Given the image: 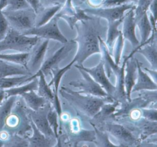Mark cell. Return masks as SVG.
Wrapping results in <instances>:
<instances>
[{
  "label": "cell",
  "instance_id": "obj_1",
  "mask_svg": "<svg viewBox=\"0 0 157 147\" xmlns=\"http://www.w3.org/2000/svg\"><path fill=\"white\" fill-rule=\"evenodd\" d=\"M77 37L73 39L77 45V51L73 61L77 65L83 62L94 54H101L99 38L107 32V27L101 24L100 18L91 17L90 18L78 21L75 24Z\"/></svg>",
  "mask_w": 157,
  "mask_h": 147
},
{
  "label": "cell",
  "instance_id": "obj_2",
  "mask_svg": "<svg viewBox=\"0 0 157 147\" xmlns=\"http://www.w3.org/2000/svg\"><path fill=\"white\" fill-rule=\"evenodd\" d=\"M58 91L61 96L70 105L90 119L99 111L105 103L112 102L114 100L109 96L102 97L83 94L64 86H61Z\"/></svg>",
  "mask_w": 157,
  "mask_h": 147
},
{
  "label": "cell",
  "instance_id": "obj_3",
  "mask_svg": "<svg viewBox=\"0 0 157 147\" xmlns=\"http://www.w3.org/2000/svg\"><path fill=\"white\" fill-rule=\"evenodd\" d=\"M40 39L37 36L29 37L12 28H9L5 36L0 40V53L7 50L29 52Z\"/></svg>",
  "mask_w": 157,
  "mask_h": 147
},
{
  "label": "cell",
  "instance_id": "obj_4",
  "mask_svg": "<svg viewBox=\"0 0 157 147\" xmlns=\"http://www.w3.org/2000/svg\"><path fill=\"white\" fill-rule=\"evenodd\" d=\"M96 127L113 136L120 146H139L141 143L137 135L120 123L107 120Z\"/></svg>",
  "mask_w": 157,
  "mask_h": 147
},
{
  "label": "cell",
  "instance_id": "obj_5",
  "mask_svg": "<svg viewBox=\"0 0 157 147\" xmlns=\"http://www.w3.org/2000/svg\"><path fill=\"white\" fill-rule=\"evenodd\" d=\"M2 13L11 28L23 34L35 27L36 13L31 7L17 10H6Z\"/></svg>",
  "mask_w": 157,
  "mask_h": 147
},
{
  "label": "cell",
  "instance_id": "obj_6",
  "mask_svg": "<svg viewBox=\"0 0 157 147\" xmlns=\"http://www.w3.org/2000/svg\"><path fill=\"white\" fill-rule=\"evenodd\" d=\"M59 18V17L57 15V14H56L45 24L40 26L34 27L33 28L24 33V34L27 36H36L40 37V39L47 40L52 39L59 42L62 43H64L67 42L68 40L59 30L58 24V21Z\"/></svg>",
  "mask_w": 157,
  "mask_h": 147
},
{
  "label": "cell",
  "instance_id": "obj_7",
  "mask_svg": "<svg viewBox=\"0 0 157 147\" xmlns=\"http://www.w3.org/2000/svg\"><path fill=\"white\" fill-rule=\"evenodd\" d=\"M76 68L80 71L82 78L70 81L69 83V85L77 88L78 89V92L81 94L102 97L108 96L102 86L98 83L88 72L80 67H76Z\"/></svg>",
  "mask_w": 157,
  "mask_h": 147
},
{
  "label": "cell",
  "instance_id": "obj_8",
  "mask_svg": "<svg viewBox=\"0 0 157 147\" xmlns=\"http://www.w3.org/2000/svg\"><path fill=\"white\" fill-rule=\"evenodd\" d=\"M136 7L133 3H124L120 6L110 7L86 8L83 9L87 15L102 18L109 21H115L122 18L126 11Z\"/></svg>",
  "mask_w": 157,
  "mask_h": 147
},
{
  "label": "cell",
  "instance_id": "obj_9",
  "mask_svg": "<svg viewBox=\"0 0 157 147\" xmlns=\"http://www.w3.org/2000/svg\"><path fill=\"white\" fill-rule=\"evenodd\" d=\"M63 44L52 55L44 61L41 67L39 69L42 72L45 77L50 75L51 70L59 67V64L67 57L71 51L77 45L76 42L73 39L67 40V42Z\"/></svg>",
  "mask_w": 157,
  "mask_h": 147
},
{
  "label": "cell",
  "instance_id": "obj_10",
  "mask_svg": "<svg viewBox=\"0 0 157 147\" xmlns=\"http://www.w3.org/2000/svg\"><path fill=\"white\" fill-rule=\"evenodd\" d=\"M50 105L51 103L48 102L44 107L37 111L32 110L26 107V111L36 127L47 138L55 140L57 142L56 136L51 129L47 118V112Z\"/></svg>",
  "mask_w": 157,
  "mask_h": 147
},
{
  "label": "cell",
  "instance_id": "obj_11",
  "mask_svg": "<svg viewBox=\"0 0 157 147\" xmlns=\"http://www.w3.org/2000/svg\"><path fill=\"white\" fill-rule=\"evenodd\" d=\"M74 66L75 67H80L88 72L90 76L102 86V88L107 92V95L113 99V96L115 91V86L111 83L106 75L102 58L96 66L91 68H86L83 66V65L79 66L77 64H75Z\"/></svg>",
  "mask_w": 157,
  "mask_h": 147
},
{
  "label": "cell",
  "instance_id": "obj_12",
  "mask_svg": "<svg viewBox=\"0 0 157 147\" xmlns=\"http://www.w3.org/2000/svg\"><path fill=\"white\" fill-rule=\"evenodd\" d=\"M48 42L49 40H42L40 39L29 51L26 67L31 74L34 75L41 67L44 61Z\"/></svg>",
  "mask_w": 157,
  "mask_h": 147
},
{
  "label": "cell",
  "instance_id": "obj_13",
  "mask_svg": "<svg viewBox=\"0 0 157 147\" xmlns=\"http://www.w3.org/2000/svg\"><path fill=\"white\" fill-rule=\"evenodd\" d=\"M134 9L135 7L129 9L124 15L122 21V31H121L123 39L128 40L134 48L138 47L140 44L135 32L136 22L134 18Z\"/></svg>",
  "mask_w": 157,
  "mask_h": 147
},
{
  "label": "cell",
  "instance_id": "obj_14",
  "mask_svg": "<svg viewBox=\"0 0 157 147\" xmlns=\"http://www.w3.org/2000/svg\"><path fill=\"white\" fill-rule=\"evenodd\" d=\"M137 59L132 56H126V62L124 66V89L128 101H130L131 94L136 79V71Z\"/></svg>",
  "mask_w": 157,
  "mask_h": 147
},
{
  "label": "cell",
  "instance_id": "obj_15",
  "mask_svg": "<svg viewBox=\"0 0 157 147\" xmlns=\"http://www.w3.org/2000/svg\"><path fill=\"white\" fill-rule=\"evenodd\" d=\"M142 63L137 61V78L134 86L132 87L131 93L140 91H153L157 89L156 82L151 79L147 73L144 72L142 69Z\"/></svg>",
  "mask_w": 157,
  "mask_h": 147
},
{
  "label": "cell",
  "instance_id": "obj_16",
  "mask_svg": "<svg viewBox=\"0 0 157 147\" xmlns=\"http://www.w3.org/2000/svg\"><path fill=\"white\" fill-rule=\"evenodd\" d=\"M30 123L32 129V135H27L25 137L28 141L29 146L31 147H49L55 146L56 140L50 139L45 136L34 125L33 122L30 119Z\"/></svg>",
  "mask_w": 157,
  "mask_h": 147
},
{
  "label": "cell",
  "instance_id": "obj_17",
  "mask_svg": "<svg viewBox=\"0 0 157 147\" xmlns=\"http://www.w3.org/2000/svg\"><path fill=\"white\" fill-rule=\"evenodd\" d=\"M33 75L28 69L21 65L10 62L0 59V78L7 77Z\"/></svg>",
  "mask_w": 157,
  "mask_h": 147
},
{
  "label": "cell",
  "instance_id": "obj_18",
  "mask_svg": "<svg viewBox=\"0 0 157 147\" xmlns=\"http://www.w3.org/2000/svg\"><path fill=\"white\" fill-rule=\"evenodd\" d=\"M96 135L94 130H86L82 129L75 134L71 135L66 137L65 143L69 146H77L79 143L93 142L95 141Z\"/></svg>",
  "mask_w": 157,
  "mask_h": 147
},
{
  "label": "cell",
  "instance_id": "obj_19",
  "mask_svg": "<svg viewBox=\"0 0 157 147\" xmlns=\"http://www.w3.org/2000/svg\"><path fill=\"white\" fill-rule=\"evenodd\" d=\"M136 53L142 55L149 62L151 69H157V45L156 40L148 42L138 48Z\"/></svg>",
  "mask_w": 157,
  "mask_h": 147
},
{
  "label": "cell",
  "instance_id": "obj_20",
  "mask_svg": "<svg viewBox=\"0 0 157 147\" xmlns=\"http://www.w3.org/2000/svg\"><path fill=\"white\" fill-rule=\"evenodd\" d=\"M20 96L23 99L26 107L34 111L39 110L49 102L45 98L36 93L35 91L33 90L26 92Z\"/></svg>",
  "mask_w": 157,
  "mask_h": 147
},
{
  "label": "cell",
  "instance_id": "obj_21",
  "mask_svg": "<svg viewBox=\"0 0 157 147\" xmlns=\"http://www.w3.org/2000/svg\"><path fill=\"white\" fill-rule=\"evenodd\" d=\"M33 75H24L7 77L0 78V89H7L28 83L34 78Z\"/></svg>",
  "mask_w": 157,
  "mask_h": 147
},
{
  "label": "cell",
  "instance_id": "obj_22",
  "mask_svg": "<svg viewBox=\"0 0 157 147\" xmlns=\"http://www.w3.org/2000/svg\"><path fill=\"white\" fill-rule=\"evenodd\" d=\"M123 18V17L115 21H108L105 44L108 48L109 51L110 55H112V53L113 45L114 44V42L121 32V31L118 30V28L119 25L122 23Z\"/></svg>",
  "mask_w": 157,
  "mask_h": 147
},
{
  "label": "cell",
  "instance_id": "obj_23",
  "mask_svg": "<svg viewBox=\"0 0 157 147\" xmlns=\"http://www.w3.org/2000/svg\"><path fill=\"white\" fill-rule=\"evenodd\" d=\"M61 7V6L55 5L40 9L36 13L35 27L40 26L47 23L59 12Z\"/></svg>",
  "mask_w": 157,
  "mask_h": 147
},
{
  "label": "cell",
  "instance_id": "obj_24",
  "mask_svg": "<svg viewBox=\"0 0 157 147\" xmlns=\"http://www.w3.org/2000/svg\"><path fill=\"white\" fill-rule=\"evenodd\" d=\"M33 75L35 77H38V86L37 89L38 91L37 94L52 104L54 99V93L51 89L50 86L46 82L44 75L40 70H39Z\"/></svg>",
  "mask_w": 157,
  "mask_h": 147
},
{
  "label": "cell",
  "instance_id": "obj_25",
  "mask_svg": "<svg viewBox=\"0 0 157 147\" xmlns=\"http://www.w3.org/2000/svg\"><path fill=\"white\" fill-rule=\"evenodd\" d=\"M38 86V77H36L30 81L23 84L21 85L11 88L9 89H5L6 98L12 96H21L22 94L29 91H36Z\"/></svg>",
  "mask_w": 157,
  "mask_h": 147
},
{
  "label": "cell",
  "instance_id": "obj_26",
  "mask_svg": "<svg viewBox=\"0 0 157 147\" xmlns=\"http://www.w3.org/2000/svg\"><path fill=\"white\" fill-rule=\"evenodd\" d=\"M56 14L59 18H63L67 23L71 29H73L74 26L78 21L88 20L91 18V17L87 15L83 9H81L79 7H75V12L70 15L59 14L58 13Z\"/></svg>",
  "mask_w": 157,
  "mask_h": 147
},
{
  "label": "cell",
  "instance_id": "obj_27",
  "mask_svg": "<svg viewBox=\"0 0 157 147\" xmlns=\"http://www.w3.org/2000/svg\"><path fill=\"white\" fill-rule=\"evenodd\" d=\"M17 97V96L8 97L0 105V131L3 129L5 121L11 113Z\"/></svg>",
  "mask_w": 157,
  "mask_h": 147
},
{
  "label": "cell",
  "instance_id": "obj_28",
  "mask_svg": "<svg viewBox=\"0 0 157 147\" xmlns=\"http://www.w3.org/2000/svg\"><path fill=\"white\" fill-rule=\"evenodd\" d=\"M29 52L18 53H0V59L12 62L17 64H20L26 67L28 61ZM27 68V67H26Z\"/></svg>",
  "mask_w": 157,
  "mask_h": 147
},
{
  "label": "cell",
  "instance_id": "obj_29",
  "mask_svg": "<svg viewBox=\"0 0 157 147\" xmlns=\"http://www.w3.org/2000/svg\"><path fill=\"white\" fill-rule=\"evenodd\" d=\"M95 132L96 138L94 143L98 146H119L118 145L113 144L109 139L108 134L104 130L98 129L95 126L91 124Z\"/></svg>",
  "mask_w": 157,
  "mask_h": 147
},
{
  "label": "cell",
  "instance_id": "obj_30",
  "mask_svg": "<svg viewBox=\"0 0 157 147\" xmlns=\"http://www.w3.org/2000/svg\"><path fill=\"white\" fill-rule=\"evenodd\" d=\"M47 118L48 124L51 129H52L53 132H54L56 136V140L58 141L59 138V135H58V130H59V118H58V115L57 114L56 111L55 110V108L53 107L52 104L48 110Z\"/></svg>",
  "mask_w": 157,
  "mask_h": 147
},
{
  "label": "cell",
  "instance_id": "obj_31",
  "mask_svg": "<svg viewBox=\"0 0 157 147\" xmlns=\"http://www.w3.org/2000/svg\"><path fill=\"white\" fill-rule=\"evenodd\" d=\"M124 39L123 37L121 32H120L119 36L116 39L113 44L112 55L113 54L114 62L117 65H119L121 58L122 51L124 46Z\"/></svg>",
  "mask_w": 157,
  "mask_h": 147
},
{
  "label": "cell",
  "instance_id": "obj_32",
  "mask_svg": "<svg viewBox=\"0 0 157 147\" xmlns=\"http://www.w3.org/2000/svg\"><path fill=\"white\" fill-rule=\"evenodd\" d=\"M9 8L7 10H17L29 8L26 0H9Z\"/></svg>",
  "mask_w": 157,
  "mask_h": 147
},
{
  "label": "cell",
  "instance_id": "obj_33",
  "mask_svg": "<svg viewBox=\"0 0 157 147\" xmlns=\"http://www.w3.org/2000/svg\"><path fill=\"white\" fill-rule=\"evenodd\" d=\"M156 114H157L156 107L141 108L142 117L148 120L156 121Z\"/></svg>",
  "mask_w": 157,
  "mask_h": 147
},
{
  "label": "cell",
  "instance_id": "obj_34",
  "mask_svg": "<svg viewBox=\"0 0 157 147\" xmlns=\"http://www.w3.org/2000/svg\"><path fill=\"white\" fill-rule=\"evenodd\" d=\"M9 29V23L5 16L0 11V40L6 34Z\"/></svg>",
  "mask_w": 157,
  "mask_h": 147
},
{
  "label": "cell",
  "instance_id": "obj_35",
  "mask_svg": "<svg viewBox=\"0 0 157 147\" xmlns=\"http://www.w3.org/2000/svg\"><path fill=\"white\" fill-rule=\"evenodd\" d=\"M39 1L42 7H46L55 5L63 6L66 2V0H39Z\"/></svg>",
  "mask_w": 157,
  "mask_h": 147
},
{
  "label": "cell",
  "instance_id": "obj_36",
  "mask_svg": "<svg viewBox=\"0 0 157 147\" xmlns=\"http://www.w3.org/2000/svg\"><path fill=\"white\" fill-rule=\"evenodd\" d=\"M29 6L31 9L34 10V11L37 13L39 10L42 7L40 5L39 0H26Z\"/></svg>",
  "mask_w": 157,
  "mask_h": 147
},
{
  "label": "cell",
  "instance_id": "obj_37",
  "mask_svg": "<svg viewBox=\"0 0 157 147\" xmlns=\"http://www.w3.org/2000/svg\"><path fill=\"white\" fill-rule=\"evenodd\" d=\"M145 71H147L148 72H149L151 75H152V78H153V80L156 82V75H157V72H156V70H150L146 67H144V69Z\"/></svg>",
  "mask_w": 157,
  "mask_h": 147
},
{
  "label": "cell",
  "instance_id": "obj_38",
  "mask_svg": "<svg viewBox=\"0 0 157 147\" xmlns=\"http://www.w3.org/2000/svg\"><path fill=\"white\" fill-rule=\"evenodd\" d=\"M6 99V92L4 89H0V105L3 102V101Z\"/></svg>",
  "mask_w": 157,
  "mask_h": 147
},
{
  "label": "cell",
  "instance_id": "obj_39",
  "mask_svg": "<svg viewBox=\"0 0 157 147\" xmlns=\"http://www.w3.org/2000/svg\"><path fill=\"white\" fill-rule=\"evenodd\" d=\"M4 146V141L0 139V146Z\"/></svg>",
  "mask_w": 157,
  "mask_h": 147
}]
</instances>
